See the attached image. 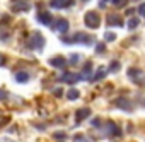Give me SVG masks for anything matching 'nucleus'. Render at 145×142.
Returning <instances> with one entry per match:
<instances>
[{"instance_id": "5701e85b", "label": "nucleus", "mask_w": 145, "mask_h": 142, "mask_svg": "<svg viewBox=\"0 0 145 142\" xmlns=\"http://www.w3.org/2000/svg\"><path fill=\"white\" fill-rule=\"evenodd\" d=\"M111 2H113L116 7H123V5H126V0H111Z\"/></svg>"}, {"instance_id": "412c9836", "label": "nucleus", "mask_w": 145, "mask_h": 142, "mask_svg": "<svg viewBox=\"0 0 145 142\" xmlns=\"http://www.w3.org/2000/svg\"><path fill=\"white\" fill-rule=\"evenodd\" d=\"M109 70L111 72H116V70H120V62H111V67H109Z\"/></svg>"}, {"instance_id": "f257e3e1", "label": "nucleus", "mask_w": 145, "mask_h": 142, "mask_svg": "<svg viewBox=\"0 0 145 142\" xmlns=\"http://www.w3.org/2000/svg\"><path fill=\"white\" fill-rule=\"evenodd\" d=\"M128 77H130L131 82H135L138 86L145 82V72H143V70H140V68H137V67H133V68L128 70Z\"/></svg>"}, {"instance_id": "7c9ffc66", "label": "nucleus", "mask_w": 145, "mask_h": 142, "mask_svg": "<svg viewBox=\"0 0 145 142\" xmlns=\"http://www.w3.org/2000/svg\"><path fill=\"white\" fill-rule=\"evenodd\" d=\"M4 65H5V57L0 53V67H4Z\"/></svg>"}, {"instance_id": "dca6fc26", "label": "nucleus", "mask_w": 145, "mask_h": 142, "mask_svg": "<svg viewBox=\"0 0 145 142\" xmlns=\"http://www.w3.org/2000/svg\"><path fill=\"white\" fill-rule=\"evenodd\" d=\"M106 74H108V68H104V67H99V70L96 72V76H92V77H91V81H94V82H96V81H101V79H103Z\"/></svg>"}, {"instance_id": "a878e982", "label": "nucleus", "mask_w": 145, "mask_h": 142, "mask_svg": "<svg viewBox=\"0 0 145 142\" xmlns=\"http://www.w3.org/2000/svg\"><path fill=\"white\" fill-rule=\"evenodd\" d=\"M53 137H55V139H65V137H67V133H65V132H55V133H53Z\"/></svg>"}, {"instance_id": "7ed1b4c3", "label": "nucleus", "mask_w": 145, "mask_h": 142, "mask_svg": "<svg viewBox=\"0 0 145 142\" xmlns=\"http://www.w3.org/2000/svg\"><path fill=\"white\" fill-rule=\"evenodd\" d=\"M84 22H86L87 28L96 29V28H99V24H101V17H99L97 12H87V14L84 16Z\"/></svg>"}, {"instance_id": "cd10ccee", "label": "nucleus", "mask_w": 145, "mask_h": 142, "mask_svg": "<svg viewBox=\"0 0 145 142\" xmlns=\"http://www.w3.org/2000/svg\"><path fill=\"white\" fill-rule=\"evenodd\" d=\"M4 99H7V93L4 89H0V101H4Z\"/></svg>"}, {"instance_id": "ddd939ff", "label": "nucleus", "mask_w": 145, "mask_h": 142, "mask_svg": "<svg viewBox=\"0 0 145 142\" xmlns=\"http://www.w3.org/2000/svg\"><path fill=\"white\" fill-rule=\"evenodd\" d=\"M50 65H53L55 68H65L67 67V60L63 57H53V58H50Z\"/></svg>"}, {"instance_id": "aec40b11", "label": "nucleus", "mask_w": 145, "mask_h": 142, "mask_svg": "<svg viewBox=\"0 0 145 142\" xmlns=\"http://www.w3.org/2000/svg\"><path fill=\"white\" fill-rule=\"evenodd\" d=\"M96 51H97V53H104V51H106V45H104L103 41L97 43V45H96Z\"/></svg>"}, {"instance_id": "9d476101", "label": "nucleus", "mask_w": 145, "mask_h": 142, "mask_svg": "<svg viewBox=\"0 0 145 142\" xmlns=\"http://www.w3.org/2000/svg\"><path fill=\"white\" fill-rule=\"evenodd\" d=\"M68 28H70V24L67 19H56V24H53V29H56L60 33H67Z\"/></svg>"}, {"instance_id": "f03ea898", "label": "nucleus", "mask_w": 145, "mask_h": 142, "mask_svg": "<svg viewBox=\"0 0 145 142\" xmlns=\"http://www.w3.org/2000/svg\"><path fill=\"white\" fill-rule=\"evenodd\" d=\"M27 45H29V48H33V50H43V46H44V38H43V34H41V33H33L31 38H29V41H27Z\"/></svg>"}, {"instance_id": "39448f33", "label": "nucleus", "mask_w": 145, "mask_h": 142, "mask_svg": "<svg viewBox=\"0 0 145 142\" xmlns=\"http://www.w3.org/2000/svg\"><path fill=\"white\" fill-rule=\"evenodd\" d=\"M72 43H80V45H92L94 43V39H92V36H89V34H86V33H75L74 34V38H72Z\"/></svg>"}, {"instance_id": "f8f14e48", "label": "nucleus", "mask_w": 145, "mask_h": 142, "mask_svg": "<svg viewBox=\"0 0 145 142\" xmlns=\"http://www.w3.org/2000/svg\"><path fill=\"white\" fill-rule=\"evenodd\" d=\"M92 70H94V65H92V62H87V63L84 65V68H82V74H80V77H82V79H87V81H91Z\"/></svg>"}, {"instance_id": "bb28decb", "label": "nucleus", "mask_w": 145, "mask_h": 142, "mask_svg": "<svg viewBox=\"0 0 145 142\" xmlns=\"http://www.w3.org/2000/svg\"><path fill=\"white\" fill-rule=\"evenodd\" d=\"M91 123H92V127H99L101 125V118H92Z\"/></svg>"}, {"instance_id": "2f4dec72", "label": "nucleus", "mask_w": 145, "mask_h": 142, "mask_svg": "<svg viewBox=\"0 0 145 142\" xmlns=\"http://www.w3.org/2000/svg\"><path fill=\"white\" fill-rule=\"evenodd\" d=\"M84 2H87V0H84Z\"/></svg>"}, {"instance_id": "b1692460", "label": "nucleus", "mask_w": 145, "mask_h": 142, "mask_svg": "<svg viewBox=\"0 0 145 142\" xmlns=\"http://www.w3.org/2000/svg\"><path fill=\"white\" fill-rule=\"evenodd\" d=\"M75 142H91V139H87V137H84V135H77V137H75Z\"/></svg>"}, {"instance_id": "f3484780", "label": "nucleus", "mask_w": 145, "mask_h": 142, "mask_svg": "<svg viewBox=\"0 0 145 142\" xmlns=\"http://www.w3.org/2000/svg\"><path fill=\"white\" fill-rule=\"evenodd\" d=\"M16 81H17L19 84H26V82L29 81V74H27V72H17V74H16Z\"/></svg>"}, {"instance_id": "9b49d317", "label": "nucleus", "mask_w": 145, "mask_h": 142, "mask_svg": "<svg viewBox=\"0 0 145 142\" xmlns=\"http://www.w3.org/2000/svg\"><path fill=\"white\" fill-rule=\"evenodd\" d=\"M87 116H91V110L89 108H80L75 111V123H80L82 120H86Z\"/></svg>"}, {"instance_id": "1a4fd4ad", "label": "nucleus", "mask_w": 145, "mask_h": 142, "mask_svg": "<svg viewBox=\"0 0 145 142\" xmlns=\"http://www.w3.org/2000/svg\"><path fill=\"white\" fill-rule=\"evenodd\" d=\"M106 22L109 24V26H123V19H121V16H118V14H109L108 17H106Z\"/></svg>"}, {"instance_id": "4468645a", "label": "nucleus", "mask_w": 145, "mask_h": 142, "mask_svg": "<svg viewBox=\"0 0 145 142\" xmlns=\"http://www.w3.org/2000/svg\"><path fill=\"white\" fill-rule=\"evenodd\" d=\"M74 4V0H51L50 5L55 7V9H63V7H70Z\"/></svg>"}, {"instance_id": "20e7f679", "label": "nucleus", "mask_w": 145, "mask_h": 142, "mask_svg": "<svg viewBox=\"0 0 145 142\" xmlns=\"http://www.w3.org/2000/svg\"><path fill=\"white\" fill-rule=\"evenodd\" d=\"M103 130H104V133H108L111 137H120L121 135V130H120V127L114 122H106L104 127H103Z\"/></svg>"}, {"instance_id": "2eb2a0df", "label": "nucleus", "mask_w": 145, "mask_h": 142, "mask_svg": "<svg viewBox=\"0 0 145 142\" xmlns=\"http://www.w3.org/2000/svg\"><path fill=\"white\" fill-rule=\"evenodd\" d=\"M116 106L125 110V111H131V103H130L128 98H118L116 99Z\"/></svg>"}, {"instance_id": "423d86ee", "label": "nucleus", "mask_w": 145, "mask_h": 142, "mask_svg": "<svg viewBox=\"0 0 145 142\" xmlns=\"http://www.w3.org/2000/svg\"><path fill=\"white\" fill-rule=\"evenodd\" d=\"M31 9L29 0H12V11L14 12H26Z\"/></svg>"}, {"instance_id": "393cba45", "label": "nucleus", "mask_w": 145, "mask_h": 142, "mask_svg": "<svg viewBox=\"0 0 145 142\" xmlns=\"http://www.w3.org/2000/svg\"><path fill=\"white\" fill-rule=\"evenodd\" d=\"M79 60H80V55H75V53L70 55V63H77Z\"/></svg>"}, {"instance_id": "a211bd4d", "label": "nucleus", "mask_w": 145, "mask_h": 142, "mask_svg": "<svg viewBox=\"0 0 145 142\" xmlns=\"http://www.w3.org/2000/svg\"><path fill=\"white\" fill-rule=\"evenodd\" d=\"M79 96H80V93H79L77 89H70V91H67V98H68L70 101H75Z\"/></svg>"}, {"instance_id": "6e6552de", "label": "nucleus", "mask_w": 145, "mask_h": 142, "mask_svg": "<svg viewBox=\"0 0 145 142\" xmlns=\"http://www.w3.org/2000/svg\"><path fill=\"white\" fill-rule=\"evenodd\" d=\"M38 21H39L41 24H44V26H51V28H53V17H51V14L46 12V11L38 14Z\"/></svg>"}, {"instance_id": "4be33fe9", "label": "nucleus", "mask_w": 145, "mask_h": 142, "mask_svg": "<svg viewBox=\"0 0 145 142\" xmlns=\"http://www.w3.org/2000/svg\"><path fill=\"white\" fill-rule=\"evenodd\" d=\"M104 39H106V41H114V39H116V34H114V33H106V34H104Z\"/></svg>"}, {"instance_id": "c756f323", "label": "nucleus", "mask_w": 145, "mask_h": 142, "mask_svg": "<svg viewBox=\"0 0 145 142\" xmlns=\"http://www.w3.org/2000/svg\"><path fill=\"white\" fill-rule=\"evenodd\" d=\"M138 12H140L142 16H145V4H142V5L138 7Z\"/></svg>"}, {"instance_id": "c85d7f7f", "label": "nucleus", "mask_w": 145, "mask_h": 142, "mask_svg": "<svg viewBox=\"0 0 145 142\" xmlns=\"http://www.w3.org/2000/svg\"><path fill=\"white\" fill-rule=\"evenodd\" d=\"M55 96H56V98L63 96V89H60V87H58V89H55Z\"/></svg>"}, {"instance_id": "0eeeda50", "label": "nucleus", "mask_w": 145, "mask_h": 142, "mask_svg": "<svg viewBox=\"0 0 145 142\" xmlns=\"http://www.w3.org/2000/svg\"><path fill=\"white\" fill-rule=\"evenodd\" d=\"M80 79H82L80 74H75V72H63V74L58 77V81L68 82V84H74V82H77V81H80Z\"/></svg>"}, {"instance_id": "6ab92c4d", "label": "nucleus", "mask_w": 145, "mask_h": 142, "mask_svg": "<svg viewBox=\"0 0 145 142\" xmlns=\"http://www.w3.org/2000/svg\"><path fill=\"white\" fill-rule=\"evenodd\" d=\"M138 24H140V19L138 17H130V21H128V28L130 29H135Z\"/></svg>"}]
</instances>
